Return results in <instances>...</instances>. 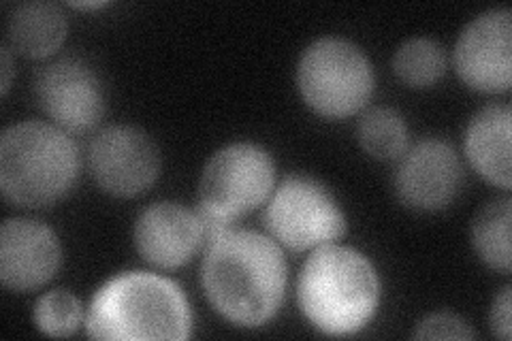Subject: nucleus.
<instances>
[{"mask_svg":"<svg viewBox=\"0 0 512 341\" xmlns=\"http://www.w3.org/2000/svg\"><path fill=\"white\" fill-rule=\"evenodd\" d=\"M288 269L278 243L248 229H233L207 243L201 286L214 312L242 329H259L286 297Z\"/></svg>","mask_w":512,"mask_h":341,"instance_id":"1","label":"nucleus"},{"mask_svg":"<svg viewBox=\"0 0 512 341\" xmlns=\"http://www.w3.org/2000/svg\"><path fill=\"white\" fill-rule=\"evenodd\" d=\"M380 299V275L370 258L355 248L338 243L316 248L299 271V310L323 335H357L376 316Z\"/></svg>","mask_w":512,"mask_h":341,"instance_id":"2","label":"nucleus"},{"mask_svg":"<svg viewBox=\"0 0 512 341\" xmlns=\"http://www.w3.org/2000/svg\"><path fill=\"white\" fill-rule=\"evenodd\" d=\"M192 310L184 290L148 271H126L107 280L88 307L92 339L184 341L192 335Z\"/></svg>","mask_w":512,"mask_h":341,"instance_id":"3","label":"nucleus"},{"mask_svg":"<svg viewBox=\"0 0 512 341\" xmlns=\"http://www.w3.org/2000/svg\"><path fill=\"white\" fill-rule=\"evenodd\" d=\"M79 150L62 128L45 122H20L0 137V190L28 209L50 207L75 188Z\"/></svg>","mask_w":512,"mask_h":341,"instance_id":"4","label":"nucleus"},{"mask_svg":"<svg viewBox=\"0 0 512 341\" xmlns=\"http://www.w3.org/2000/svg\"><path fill=\"white\" fill-rule=\"evenodd\" d=\"M297 88L320 118L344 120L370 103L376 77L359 45L338 37L318 39L306 47L297 64Z\"/></svg>","mask_w":512,"mask_h":341,"instance_id":"5","label":"nucleus"},{"mask_svg":"<svg viewBox=\"0 0 512 341\" xmlns=\"http://www.w3.org/2000/svg\"><path fill=\"white\" fill-rule=\"evenodd\" d=\"M276 188V162L256 143H231L203 167L199 211L227 224L267 203Z\"/></svg>","mask_w":512,"mask_h":341,"instance_id":"6","label":"nucleus"},{"mask_svg":"<svg viewBox=\"0 0 512 341\" xmlns=\"http://www.w3.org/2000/svg\"><path fill=\"white\" fill-rule=\"evenodd\" d=\"M265 229L278 246L308 252L346 233V216L325 184L308 175H288L265 203Z\"/></svg>","mask_w":512,"mask_h":341,"instance_id":"7","label":"nucleus"},{"mask_svg":"<svg viewBox=\"0 0 512 341\" xmlns=\"http://www.w3.org/2000/svg\"><path fill=\"white\" fill-rule=\"evenodd\" d=\"M160 150L156 141L131 124L107 126L88 150V169L96 186L111 197H139L160 175Z\"/></svg>","mask_w":512,"mask_h":341,"instance_id":"8","label":"nucleus"},{"mask_svg":"<svg viewBox=\"0 0 512 341\" xmlns=\"http://www.w3.org/2000/svg\"><path fill=\"white\" fill-rule=\"evenodd\" d=\"M455 69L474 92L504 94L512 86V13L489 9L461 30L455 43Z\"/></svg>","mask_w":512,"mask_h":341,"instance_id":"9","label":"nucleus"},{"mask_svg":"<svg viewBox=\"0 0 512 341\" xmlns=\"http://www.w3.org/2000/svg\"><path fill=\"white\" fill-rule=\"evenodd\" d=\"M39 107L64 133H88L105 116V92L99 75L79 58L45 64L35 77Z\"/></svg>","mask_w":512,"mask_h":341,"instance_id":"10","label":"nucleus"},{"mask_svg":"<svg viewBox=\"0 0 512 341\" xmlns=\"http://www.w3.org/2000/svg\"><path fill=\"white\" fill-rule=\"evenodd\" d=\"M461 180V160L453 145L431 137L414 143L399 158L395 194L408 209L434 214L455 201Z\"/></svg>","mask_w":512,"mask_h":341,"instance_id":"11","label":"nucleus"},{"mask_svg":"<svg viewBox=\"0 0 512 341\" xmlns=\"http://www.w3.org/2000/svg\"><path fill=\"white\" fill-rule=\"evenodd\" d=\"M62 265L58 235L30 218H9L0 229V282L13 292H30L56 278Z\"/></svg>","mask_w":512,"mask_h":341,"instance_id":"12","label":"nucleus"},{"mask_svg":"<svg viewBox=\"0 0 512 341\" xmlns=\"http://www.w3.org/2000/svg\"><path fill=\"white\" fill-rule=\"evenodd\" d=\"M205 243L197 211L160 201L146 207L135 222V248L156 269H180Z\"/></svg>","mask_w":512,"mask_h":341,"instance_id":"13","label":"nucleus"},{"mask_svg":"<svg viewBox=\"0 0 512 341\" xmlns=\"http://www.w3.org/2000/svg\"><path fill=\"white\" fill-rule=\"evenodd\" d=\"M512 109L510 105H487L470 120L463 139V150L472 169L491 186L512 188L510 162Z\"/></svg>","mask_w":512,"mask_h":341,"instance_id":"14","label":"nucleus"},{"mask_svg":"<svg viewBox=\"0 0 512 341\" xmlns=\"http://www.w3.org/2000/svg\"><path fill=\"white\" fill-rule=\"evenodd\" d=\"M67 32L69 22L54 3L18 5L7 22V41L11 50L35 60L56 54L67 39Z\"/></svg>","mask_w":512,"mask_h":341,"instance_id":"15","label":"nucleus"},{"mask_svg":"<svg viewBox=\"0 0 512 341\" xmlns=\"http://www.w3.org/2000/svg\"><path fill=\"white\" fill-rule=\"evenodd\" d=\"M510 224L512 201L508 197L487 203L472 222V243L478 258L502 273H510L512 267Z\"/></svg>","mask_w":512,"mask_h":341,"instance_id":"16","label":"nucleus"},{"mask_svg":"<svg viewBox=\"0 0 512 341\" xmlns=\"http://www.w3.org/2000/svg\"><path fill=\"white\" fill-rule=\"evenodd\" d=\"M357 137L363 152L376 160H399L410 148L406 120L391 107L365 111L359 120Z\"/></svg>","mask_w":512,"mask_h":341,"instance_id":"17","label":"nucleus"},{"mask_svg":"<svg viewBox=\"0 0 512 341\" xmlns=\"http://www.w3.org/2000/svg\"><path fill=\"white\" fill-rule=\"evenodd\" d=\"M393 73L404 86L425 90L436 86L446 73V54L434 39L414 37L397 47Z\"/></svg>","mask_w":512,"mask_h":341,"instance_id":"18","label":"nucleus"},{"mask_svg":"<svg viewBox=\"0 0 512 341\" xmlns=\"http://www.w3.org/2000/svg\"><path fill=\"white\" fill-rule=\"evenodd\" d=\"M35 327L47 337H69L84 322V305L71 290L56 288L39 297L32 312Z\"/></svg>","mask_w":512,"mask_h":341,"instance_id":"19","label":"nucleus"},{"mask_svg":"<svg viewBox=\"0 0 512 341\" xmlns=\"http://www.w3.org/2000/svg\"><path fill=\"white\" fill-rule=\"evenodd\" d=\"M414 339H459L470 341L476 337L470 324L457 314L451 312H436L423 318L416 324V331L412 333Z\"/></svg>","mask_w":512,"mask_h":341,"instance_id":"20","label":"nucleus"},{"mask_svg":"<svg viewBox=\"0 0 512 341\" xmlns=\"http://www.w3.org/2000/svg\"><path fill=\"white\" fill-rule=\"evenodd\" d=\"M510 286H504L500 290V295L493 299L491 305V312H489V327L491 333L495 337H500L502 341H510V331H512V324H510Z\"/></svg>","mask_w":512,"mask_h":341,"instance_id":"21","label":"nucleus"},{"mask_svg":"<svg viewBox=\"0 0 512 341\" xmlns=\"http://www.w3.org/2000/svg\"><path fill=\"white\" fill-rule=\"evenodd\" d=\"M0 69H3V84H0V92H3V96H7L11 88V79H13V60H11L9 45H3V50H0Z\"/></svg>","mask_w":512,"mask_h":341,"instance_id":"22","label":"nucleus"},{"mask_svg":"<svg viewBox=\"0 0 512 341\" xmlns=\"http://www.w3.org/2000/svg\"><path fill=\"white\" fill-rule=\"evenodd\" d=\"M71 7H75V9H103V7H107V3H103V0H99V3H71Z\"/></svg>","mask_w":512,"mask_h":341,"instance_id":"23","label":"nucleus"}]
</instances>
